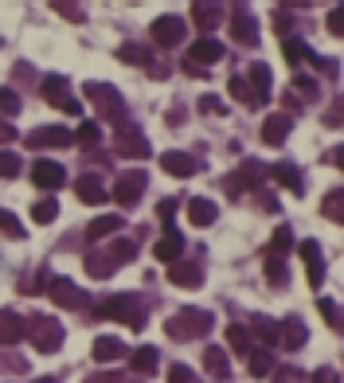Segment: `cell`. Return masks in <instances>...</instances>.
Instances as JSON below:
<instances>
[{
  "label": "cell",
  "mask_w": 344,
  "mask_h": 383,
  "mask_svg": "<svg viewBox=\"0 0 344 383\" xmlns=\"http://www.w3.org/2000/svg\"><path fill=\"white\" fill-rule=\"evenodd\" d=\"M208 329H211L208 309H180V313L168 317V324H165V332L172 341H196V336H203Z\"/></svg>",
  "instance_id": "1"
},
{
  "label": "cell",
  "mask_w": 344,
  "mask_h": 383,
  "mask_svg": "<svg viewBox=\"0 0 344 383\" xmlns=\"http://www.w3.org/2000/svg\"><path fill=\"white\" fill-rule=\"evenodd\" d=\"M98 313L109 317V321L129 324V329H145V309L137 305V293H114L98 305Z\"/></svg>",
  "instance_id": "2"
},
{
  "label": "cell",
  "mask_w": 344,
  "mask_h": 383,
  "mask_svg": "<svg viewBox=\"0 0 344 383\" xmlns=\"http://www.w3.org/2000/svg\"><path fill=\"white\" fill-rule=\"evenodd\" d=\"M24 332L32 336V344L40 352H55L63 344V324L55 321V317H32V321L24 324Z\"/></svg>",
  "instance_id": "3"
},
{
  "label": "cell",
  "mask_w": 344,
  "mask_h": 383,
  "mask_svg": "<svg viewBox=\"0 0 344 383\" xmlns=\"http://www.w3.org/2000/svg\"><path fill=\"white\" fill-rule=\"evenodd\" d=\"M40 94H43V102L59 106V110L83 114V102H78V98H71V83H67L63 75H47V78L40 83Z\"/></svg>",
  "instance_id": "4"
},
{
  "label": "cell",
  "mask_w": 344,
  "mask_h": 383,
  "mask_svg": "<svg viewBox=\"0 0 344 383\" xmlns=\"http://www.w3.org/2000/svg\"><path fill=\"white\" fill-rule=\"evenodd\" d=\"M219 59H223V43L200 39V43H192V51H188V59H184V71L203 78V67H211V63H219Z\"/></svg>",
  "instance_id": "5"
},
{
  "label": "cell",
  "mask_w": 344,
  "mask_h": 383,
  "mask_svg": "<svg viewBox=\"0 0 344 383\" xmlns=\"http://www.w3.org/2000/svg\"><path fill=\"white\" fill-rule=\"evenodd\" d=\"M24 141H28V149H67V145H75V133L63 126H40Z\"/></svg>",
  "instance_id": "6"
},
{
  "label": "cell",
  "mask_w": 344,
  "mask_h": 383,
  "mask_svg": "<svg viewBox=\"0 0 344 383\" xmlns=\"http://www.w3.org/2000/svg\"><path fill=\"white\" fill-rule=\"evenodd\" d=\"M47 298L55 301L59 309H83L86 305V293L78 290L71 278H51L47 281Z\"/></svg>",
  "instance_id": "7"
},
{
  "label": "cell",
  "mask_w": 344,
  "mask_h": 383,
  "mask_svg": "<svg viewBox=\"0 0 344 383\" xmlns=\"http://www.w3.org/2000/svg\"><path fill=\"white\" fill-rule=\"evenodd\" d=\"M86 94H90L94 102H102L98 110L109 114V121H118V126H126V110H121V98L114 86H102V83H86Z\"/></svg>",
  "instance_id": "8"
},
{
  "label": "cell",
  "mask_w": 344,
  "mask_h": 383,
  "mask_svg": "<svg viewBox=\"0 0 344 383\" xmlns=\"http://www.w3.org/2000/svg\"><path fill=\"white\" fill-rule=\"evenodd\" d=\"M141 192H145V172L141 169H129L126 176L118 180V188H114V200H118L121 207H134Z\"/></svg>",
  "instance_id": "9"
},
{
  "label": "cell",
  "mask_w": 344,
  "mask_h": 383,
  "mask_svg": "<svg viewBox=\"0 0 344 383\" xmlns=\"http://www.w3.org/2000/svg\"><path fill=\"white\" fill-rule=\"evenodd\" d=\"M32 180H35V188L55 192V188L67 184V172H63V164H55V161H35L32 164Z\"/></svg>",
  "instance_id": "10"
},
{
  "label": "cell",
  "mask_w": 344,
  "mask_h": 383,
  "mask_svg": "<svg viewBox=\"0 0 344 383\" xmlns=\"http://www.w3.org/2000/svg\"><path fill=\"white\" fill-rule=\"evenodd\" d=\"M153 39L160 43V47H172V43L184 39V20L180 16H160L153 20Z\"/></svg>",
  "instance_id": "11"
},
{
  "label": "cell",
  "mask_w": 344,
  "mask_h": 383,
  "mask_svg": "<svg viewBox=\"0 0 344 383\" xmlns=\"http://www.w3.org/2000/svg\"><path fill=\"white\" fill-rule=\"evenodd\" d=\"M118 153H121V157H134V161H145V157H149L153 149H149V141L141 137V129H129V126H121V137H118Z\"/></svg>",
  "instance_id": "12"
},
{
  "label": "cell",
  "mask_w": 344,
  "mask_h": 383,
  "mask_svg": "<svg viewBox=\"0 0 344 383\" xmlns=\"http://www.w3.org/2000/svg\"><path fill=\"white\" fill-rule=\"evenodd\" d=\"M231 39L247 43V47L259 39V20H254V12H243V8L231 12Z\"/></svg>",
  "instance_id": "13"
},
{
  "label": "cell",
  "mask_w": 344,
  "mask_h": 383,
  "mask_svg": "<svg viewBox=\"0 0 344 383\" xmlns=\"http://www.w3.org/2000/svg\"><path fill=\"white\" fill-rule=\"evenodd\" d=\"M262 180V164H254V161H243V169L235 172V176H227L223 180V188L231 192V196H239L243 188H254Z\"/></svg>",
  "instance_id": "14"
},
{
  "label": "cell",
  "mask_w": 344,
  "mask_h": 383,
  "mask_svg": "<svg viewBox=\"0 0 344 383\" xmlns=\"http://www.w3.org/2000/svg\"><path fill=\"white\" fill-rule=\"evenodd\" d=\"M168 281L172 286H200L203 281V266L200 262H168Z\"/></svg>",
  "instance_id": "15"
},
{
  "label": "cell",
  "mask_w": 344,
  "mask_h": 383,
  "mask_svg": "<svg viewBox=\"0 0 344 383\" xmlns=\"http://www.w3.org/2000/svg\"><path fill=\"white\" fill-rule=\"evenodd\" d=\"M90 356L98 360V364H118L121 356H126V344L118 341V336H98L90 348Z\"/></svg>",
  "instance_id": "16"
},
{
  "label": "cell",
  "mask_w": 344,
  "mask_h": 383,
  "mask_svg": "<svg viewBox=\"0 0 344 383\" xmlns=\"http://www.w3.org/2000/svg\"><path fill=\"white\" fill-rule=\"evenodd\" d=\"M302 258H305V274H309V286L313 290H321V247L313 243V238H305L302 243Z\"/></svg>",
  "instance_id": "17"
},
{
  "label": "cell",
  "mask_w": 344,
  "mask_h": 383,
  "mask_svg": "<svg viewBox=\"0 0 344 383\" xmlns=\"http://www.w3.org/2000/svg\"><path fill=\"white\" fill-rule=\"evenodd\" d=\"M285 133H290V118H285V114H274V118L262 121V141H266V145L278 149L285 141Z\"/></svg>",
  "instance_id": "18"
},
{
  "label": "cell",
  "mask_w": 344,
  "mask_h": 383,
  "mask_svg": "<svg viewBox=\"0 0 344 383\" xmlns=\"http://www.w3.org/2000/svg\"><path fill=\"white\" fill-rule=\"evenodd\" d=\"M24 336V321L12 309H0V344H16Z\"/></svg>",
  "instance_id": "19"
},
{
  "label": "cell",
  "mask_w": 344,
  "mask_h": 383,
  "mask_svg": "<svg viewBox=\"0 0 344 383\" xmlns=\"http://www.w3.org/2000/svg\"><path fill=\"white\" fill-rule=\"evenodd\" d=\"M114 270H118V262H114L109 250H94V255H86V274H90V278H109Z\"/></svg>",
  "instance_id": "20"
},
{
  "label": "cell",
  "mask_w": 344,
  "mask_h": 383,
  "mask_svg": "<svg viewBox=\"0 0 344 383\" xmlns=\"http://www.w3.org/2000/svg\"><path fill=\"white\" fill-rule=\"evenodd\" d=\"M75 196L83 200V204H102V200H106V188H102L94 176H78L75 180Z\"/></svg>",
  "instance_id": "21"
},
{
  "label": "cell",
  "mask_w": 344,
  "mask_h": 383,
  "mask_svg": "<svg viewBox=\"0 0 344 383\" xmlns=\"http://www.w3.org/2000/svg\"><path fill=\"white\" fill-rule=\"evenodd\" d=\"M188 219H192L196 227H208V223L219 219V212H215V204H211V200H200V196H196L192 204H188Z\"/></svg>",
  "instance_id": "22"
},
{
  "label": "cell",
  "mask_w": 344,
  "mask_h": 383,
  "mask_svg": "<svg viewBox=\"0 0 344 383\" xmlns=\"http://www.w3.org/2000/svg\"><path fill=\"white\" fill-rule=\"evenodd\" d=\"M247 75H251V90H254V98H259V102H266V94H270V67L266 63H251V71H247Z\"/></svg>",
  "instance_id": "23"
},
{
  "label": "cell",
  "mask_w": 344,
  "mask_h": 383,
  "mask_svg": "<svg viewBox=\"0 0 344 383\" xmlns=\"http://www.w3.org/2000/svg\"><path fill=\"white\" fill-rule=\"evenodd\" d=\"M160 164H165V172H172V176H180V180L196 172V161L188 153H165L160 157Z\"/></svg>",
  "instance_id": "24"
},
{
  "label": "cell",
  "mask_w": 344,
  "mask_h": 383,
  "mask_svg": "<svg viewBox=\"0 0 344 383\" xmlns=\"http://www.w3.org/2000/svg\"><path fill=\"white\" fill-rule=\"evenodd\" d=\"M180 250H184V238H180V235H165L157 247H153V255H157V262L168 266V262H177V258H180Z\"/></svg>",
  "instance_id": "25"
},
{
  "label": "cell",
  "mask_w": 344,
  "mask_h": 383,
  "mask_svg": "<svg viewBox=\"0 0 344 383\" xmlns=\"http://www.w3.org/2000/svg\"><path fill=\"white\" fill-rule=\"evenodd\" d=\"M203 367H208V375H215V379H227V375H231V360H227L223 348L203 352Z\"/></svg>",
  "instance_id": "26"
},
{
  "label": "cell",
  "mask_w": 344,
  "mask_h": 383,
  "mask_svg": "<svg viewBox=\"0 0 344 383\" xmlns=\"http://www.w3.org/2000/svg\"><path fill=\"white\" fill-rule=\"evenodd\" d=\"M274 180L282 188H290L294 196H302V192H305V180H302V172H297L294 164H274Z\"/></svg>",
  "instance_id": "27"
},
{
  "label": "cell",
  "mask_w": 344,
  "mask_h": 383,
  "mask_svg": "<svg viewBox=\"0 0 344 383\" xmlns=\"http://www.w3.org/2000/svg\"><path fill=\"white\" fill-rule=\"evenodd\" d=\"M321 212H325V219L344 223V188H333V192L321 200Z\"/></svg>",
  "instance_id": "28"
},
{
  "label": "cell",
  "mask_w": 344,
  "mask_h": 383,
  "mask_svg": "<svg viewBox=\"0 0 344 383\" xmlns=\"http://www.w3.org/2000/svg\"><path fill=\"white\" fill-rule=\"evenodd\" d=\"M114 231H121V215H102V219H94L90 227H86V235L98 243V238H109Z\"/></svg>",
  "instance_id": "29"
},
{
  "label": "cell",
  "mask_w": 344,
  "mask_h": 383,
  "mask_svg": "<svg viewBox=\"0 0 344 383\" xmlns=\"http://www.w3.org/2000/svg\"><path fill=\"white\" fill-rule=\"evenodd\" d=\"M129 364H134V372H137V375H153V372H157V348H153V344L137 348Z\"/></svg>",
  "instance_id": "30"
},
{
  "label": "cell",
  "mask_w": 344,
  "mask_h": 383,
  "mask_svg": "<svg viewBox=\"0 0 344 383\" xmlns=\"http://www.w3.org/2000/svg\"><path fill=\"white\" fill-rule=\"evenodd\" d=\"M278 336H282L290 348H302V344L309 341V332L302 329V321H297V317H290V321H285V329H278Z\"/></svg>",
  "instance_id": "31"
},
{
  "label": "cell",
  "mask_w": 344,
  "mask_h": 383,
  "mask_svg": "<svg viewBox=\"0 0 344 383\" xmlns=\"http://www.w3.org/2000/svg\"><path fill=\"white\" fill-rule=\"evenodd\" d=\"M227 344H231L235 356H247V352H251V332H247L243 324H227Z\"/></svg>",
  "instance_id": "32"
},
{
  "label": "cell",
  "mask_w": 344,
  "mask_h": 383,
  "mask_svg": "<svg viewBox=\"0 0 344 383\" xmlns=\"http://www.w3.org/2000/svg\"><path fill=\"white\" fill-rule=\"evenodd\" d=\"M254 336H259V341H266V344H278L282 341V336H278V324L270 321V317H254Z\"/></svg>",
  "instance_id": "33"
},
{
  "label": "cell",
  "mask_w": 344,
  "mask_h": 383,
  "mask_svg": "<svg viewBox=\"0 0 344 383\" xmlns=\"http://www.w3.org/2000/svg\"><path fill=\"white\" fill-rule=\"evenodd\" d=\"M317 309H321V317H325V321L333 324V332H344V313L333 305V301H328V298H321V301H317Z\"/></svg>",
  "instance_id": "34"
},
{
  "label": "cell",
  "mask_w": 344,
  "mask_h": 383,
  "mask_svg": "<svg viewBox=\"0 0 344 383\" xmlns=\"http://www.w3.org/2000/svg\"><path fill=\"white\" fill-rule=\"evenodd\" d=\"M282 51H285V59H290V63H302V59H313V51H309V47H305L302 39H285V43H282Z\"/></svg>",
  "instance_id": "35"
},
{
  "label": "cell",
  "mask_w": 344,
  "mask_h": 383,
  "mask_svg": "<svg viewBox=\"0 0 344 383\" xmlns=\"http://www.w3.org/2000/svg\"><path fill=\"white\" fill-rule=\"evenodd\" d=\"M98 137H102V129L94 126V121H83V126H78V133H75V141L83 149H90V145H98Z\"/></svg>",
  "instance_id": "36"
},
{
  "label": "cell",
  "mask_w": 344,
  "mask_h": 383,
  "mask_svg": "<svg viewBox=\"0 0 344 383\" xmlns=\"http://www.w3.org/2000/svg\"><path fill=\"white\" fill-rule=\"evenodd\" d=\"M55 215H59V204H55V200H40V204L32 207V219L35 223H51Z\"/></svg>",
  "instance_id": "37"
},
{
  "label": "cell",
  "mask_w": 344,
  "mask_h": 383,
  "mask_svg": "<svg viewBox=\"0 0 344 383\" xmlns=\"http://www.w3.org/2000/svg\"><path fill=\"white\" fill-rule=\"evenodd\" d=\"M196 24H200V28H215L219 24V8H215V4H196Z\"/></svg>",
  "instance_id": "38"
},
{
  "label": "cell",
  "mask_w": 344,
  "mask_h": 383,
  "mask_svg": "<svg viewBox=\"0 0 344 383\" xmlns=\"http://www.w3.org/2000/svg\"><path fill=\"white\" fill-rule=\"evenodd\" d=\"M274 372V360H270V352H251V375L259 379V375H270Z\"/></svg>",
  "instance_id": "39"
},
{
  "label": "cell",
  "mask_w": 344,
  "mask_h": 383,
  "mask_svg": "<svg viewBox=\"0 0 344 383\" xmlns=\"http://www.w3.org/2000/svg\"><path fill=\"white\" fill-rule=\"evenodd\" d=\"M290 243H294V235H290V227H278L274 231V238H270V250H266V255H282V250H290Z\"/></svg>",
  "instance_id": "40"
},
{
  "label": "cell",
  "mask_w": 344,
  "mask_h": 383,
  "mask_svg": "<svg viewBox=\"0 0 344 383\" xmlns=\"http://www.w3.org/2000/svg\"><path fill=\"white\" fill-rule=\"evenodd\" d=\"M0 235L8 238H24V227H20V219L12 212H0Z\"/></svg>",
  "instance_id": "41"
},
{
  "label": "cell",
  "mask_w": 344,
  "mask_h": 383,
  "mask_svg": "<svg viewBox=\"0 0 344 383\" xmlns=\"http://www.w3.org/2000/svg\"><path fill=\"white\" fill-rule=\"evenodd\" d=\"M231 94H235V98H239V102H243V106H254V102H259V98H254V90H251V86H247V78H231Z\"/></svg>",
  "instance_id": "42"
},
{
  "label": "cell",
  "mask_w": 344,
  "mask_h": 383,
  "mask_svg": "<svg viewBox=\"0 0 344 383\" xmlns=\"http://www.w3.org/2000/svg\"><path fill=\"white\" fill-rule=\"evenodd\" d=\"M266 278H270V286H282V281H285V266H282V258L266 255Z\"/></svg>",
  "instance_id": "43"
},
{
  "label": "cell",
  "mask_w": 344,
  "mask_h": 383,
  "mask_svg": "<svg viewBox=\"0 0 344 383\" xmlns=\"http://www.w3.org/2000/svg\"><path fill=\"white\" fill-rule=\"evenodd\" d=\"M0 110H4V114H12V118H16V110H20V94L4 86V90H0Z\"/></svg>",
  "instance_id": "44"
},
{
  "label": "cell",
  "mask_w": 344,
  "mask_h": 383,
  "mask_svg": "<svg viewBox=\"0 0 344 383\" xmlns=\"http://www.w3.org/2000/svg\"><path fill=\"white\" fill-rule=\"evenodd\" d=\"M118 59L137 63V67H141V63H149V51H145V47H121V51H118Z\"/></svg>",
  "instance_id": "45"
},
{
  "label": "cell",
  "mask_w": 344,
  "mask_h": 383,
  "mask_svg": "<svg viewBox=\"0 0 344 383\" xmlns=\"http://www.w3.org/2000/svg\"><path fill=\"white\" fill-rule=\"evenodd\" d=\"M20 172V157L16 153H0V176H16Z\"/></svg>",
  "instance_id": "46"
},
{
  "label": "cell",
  "mask_w": 344,
  "mask_h": 383,
  "mask_svg": "<svg viewBox=\"0 0 344 383\" xmlns=\"http://www.w3.org/2000/svg\"><path fill=\"white\" fill-rule=\"evenodd\" d=\"M168 383H192V367L172 364V367H168Z\"/></svg>",
  "instance_id": "47"
},
{
  "label": "cell",
  "mask_w": 344,
  "mask_h": 383,
  "mask_svg": "<svg viewBox=\"0 0 344 383\" xmlns=\"http://www.w3.org/2000/svg\"><path fill=\"white\" fill-rule=\"evenodd\" d=\"M200 110H203V114H215V118H219V114H227L223 102H219L215 94H203V98H200Z\"/></svg>",
  "instance_id": "48"
},
{
  "label": "cell",
  "mask_w": 344,
  "mask_h": 383,
  "mask_svg": "<svg viewBox=\"0 0 344 383\" xmlns=\"http://www.w3.org/2000/svg\"><path fill=\"white\" fill-rule=\"evenodd\" d=\"M328 32H333V35H344V8H333V12H328Z\"/></svg>",
  "instance_id": "49"
},
{
  "label": "cell",
  "mask_w": 344,
  "mask_h": 383,
  "mask_svg": "<svg viewBox=\"0 0 344 383\" xmlns=\"http://www.w3.org/2000/svg\"><path fill=\"white\" fill-rule=\"evenodd\" d=\"M0 372H16V375H24V372H28V364H24V360H8V356H0Z\"/></svg>",
  "instance_id": "50"
},
{
  "label": "cell",
  "mask_w": 344,
  "mask_h": 383,
  "mask_svg": "<svg viewBox=\"0 0 344 383\" xmlns=\"http://www.w3.org/2000/svg\"><path fill=\"white\" fill-rule=\"evenodd\" d=\"M294 86H297V90H302V94H309V98H313V94H317V83H313L309 75H294Z\"/></svg>",
  "instance_id": "51"
},
{
  "label": "cell",
  "mask_w": 344,
  "mask_h": 383,
  "mask_svg": "<svg viewBox=\"0 0 344 383\" xmlns=\"http://www.w3.org/2000/svg\"><path fill=\"white\" fill-rule=\"evenodd\" d=\"M83 383H121L118 372H98V375H86Z\"/></svg>",
  "instance_id": "52"
},
{
  "label": "cell",
  "mask_w": 344,
  "mask_h": 383,
  "mask_svg": "<svg viewBox=\"0 0 344 383\" xmlns=\"http://www.w3.org/2000/svg\"><path fill=\"white\" fill-rule=\"evenodd\" d=\"M55 8H59L63 12V16H67V20H75V24H83V8H75V4H55Z\"/></svg>",
  "instance_id": "53"
},
{
  "label": "cell",
  "mask_w": 344,
  "mask_h": 383,
  "mask_svg": "<svg viewBox=\"0 0 344 383\" xmlns=\"http://www.w3.org/2000/svg\"><path fill=\"white\" fill-rule=\"evenodd\" d=\"M328 126H340V121H344V94H340V98H336V110H328Z\"/></svg>",
  "instance_id": "54"
},
{
  "label": "cell",
  "mask_w": 344,
  "mask_h": 383,
  "mask_svg": "<svg viewBox=\"0 0 344 383\" xmlns=\"http://www.w3.org/2000/svg\"><path fill=\"white\" fill-rule=\"evenodd\" d=\"M157 215H160V219H172V215H177V200H160Z\"/></svg>",
  "instance_id": "55"
},
{
  "label": "cell",
  "mask_w": 344,
  "mask_h": 383,
  "mask_svg": "<svg viewBox=\"0 0 344 383\" xmlns=\"http://www.w3.org/2000/svg\"><path fill=\"white\" fill-rule=\"evenodd\" d=\"M12 137H16V126H12V121H0V145H12Z\"/></svg>",
  "instance_id": "56"
},
{
  "label": "cell",
  "mask_w": 344,
  "mask_h": 383,
  "mask_svg": "<svg viewBox=\"0 0 344 383\" xmlns=\"http://www.w3.org/2000/svg\"><path fill=\"white\" fill-rule=\"evenodd\" d=\"M274 383H302V375H297L294 367H282V372L274 375Z\"/></svg>",
  "instance_id": "57"
},
{
  "label": "cell",
  "mask_w": 344,
  "mask_h": 383,
  "mask_svg": "<svg viewBox=\"0 0 344 383\" xmlns=\"http://www.w3.org/2000/svg\"><path fill=\"white\" fill-rule=\"evenodd\" d=\"M313 383H336V372L333 367H317V372H313Z\"/></svg>",
  "instance_id": "58"
},
{
  "label": "cell",
  "mask_w": 344,
  "mask_h": 383,
  "mask_svg": "<svg viewBox=\"0 0 344 383\" xmlns=\"http://www.w3.org/2000/svg\"><path fill=\"white\" fill-rule=\"evenodd\" d=\"M333 161H336V164H340V169H344V145H340V149H336V153H333Z\"/></svg>",
  "instance_id": "59"
},
{
  "label": "cell",
  "mask_w": 344,
  "mask_h": 383,
  "mask_svg": "<svg viewBox=\"0 0 344 383\" xmlns=\"http://www.w3.org/2000/svg\"><path fill=\"white\" fill-rule=\"evenodd\" d=\"M35 383H59V379H55V375H47V379H35Z\"/></svg>",
  "instance_id": "60"
}]
</instances>
